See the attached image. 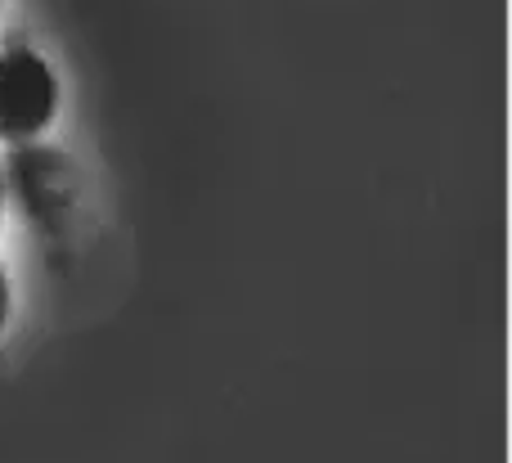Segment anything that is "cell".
<instances>
[{
	"mask_svg": "<svg viewBox=\"0 0 512 463\" xmlns=\"http://www.w3.org/2000/svg\"><path fill=\"white\" fill-rule=\"evenodd\" d=\"M59 113V77L36 50L0 54V140L27 144L45 131Z\"/></svg>",
	"mask_w": 512,
	"mask_h": 463,
	"instance_id": "1",
	"label": "cell"
},
{
	"mask_svg": "<svg viewBox=\"0 0 512 463\" xmlns=\"http://www.w3.org/2000/svg\"><path fill=\"white\" fill-rule=\"evenodd\" d=\"M9 185H14L23 212L32 216L45 234L63 230V216H68V207H72V171L59 149L23 144V149L9 158Z\"/></svg>",
	"mask_w": 512,
	"mask_h": 463,
	"instance_id": "2",
	"label": "cell"
},
{
	"mask_svg": "<svg viewBox=\"0 0 512 463\" xmlns=\"http://www.w3.org/2000/svg\"><path fill=\"white\" fill-rule=\"evenodd\" d=\"M9 306H14V293H9V275H5V266H0V329H5V320H9Z\"/></svg>",
	"mask_w": 512,
	"mask_h": 463,
	"instance_id": "3",
	"label": "cell"
},
{
	"mask_svg": "<svg viewBox=\"0 0 512 463\" xmlns=\"http://www.w3.org/2000/svg\"><path fill=\"white\" fill-rule=\"evenodd\" d=\"M0 207H5V176H0Z\"/></svg>",
	"mask_w": 512,
	"mask_h": 463,
	"instance_id": "4",
	"label": "cell"
}]
</instances>
